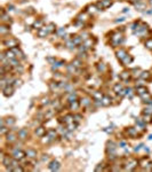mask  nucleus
Instances as JSON below:
<instances>
[{"mask_svg": "<svg viewBox=\"0 0 152 172\" xmlns=\"http://www.w3.org/2000/svg\"><path fill=\"white\" fill-rule=\"evenodd\" d=\"M124 42V37H122V33L119 32V31H116V32H112L111 33V37H110V43L111 45L116 47V46H119L121 43Z\"/></svg>", "mask_w": 152, "mask_h": 172, "instance_id": "obj_1", "label": "nucleus"}, {"mask_svg": "<svg viewBox=\"0 0 152 172\" xmlns=\"http://www.w3.org/2000/svg\"><path fill=\"white\" fill-rule=\"evenodd\" d=\"M2 45L8 48H14V47H17L18 42H17V39L13 38V37H7L6 39L2 40Z\"/></svg>", "mask_w": 152, "mask_h": 172, "instance_id": "obj_2", "label": "nucleus"}, {"mask_svg": "<svg viewBox=\"0 0 152 172\" xmlns=\"http://www.w3.org/2000/svg\"><path fill=\"white\" fill-rule=\"evenodd\" d=\"M112 5V1L111 0H101L99 2L96 3V6L99 9H105V8H109V7Z\"/></svg>", "mask_w": 152, "mask_h": 172, "instance_id": "obj_3", "label": "nucleus"}, {"mask_svg": "<svg viewBox=\"0 0 152 172\" xmlns=\"http://www.w3.org/2000/svg\"><path fill=\"white\" fill-rule=\"evenodd\" d=\"M137 161L136 160H134V158H129L128 160V162L126 163V168H125V170H128V171H133V170L135 169L137 166Z\"/></svg>", "mask_w": 152, "mask_h": 172, "instance_id": "obj_4", "label": "nucleus"}, {"mask_svg": "<svg viewBox=\"0 0 152 172\" xmlns=\"http://www.w3.org/2000/svg\"><path fill=\"white\" fill-rule=\"evenodd\" d=\"M116 55H117V57H118V60H120V61H122V60L125 59L127 55H128V53L126 52L124 48H120V49H118L116 52Z\"/></svg>", "mask_w": 152, "mask_h": 172, "instance_id": "obj_5", "label": "nucleus"}, {"mask_svg": "<svg viewBox=\"0 0 152 172\" xmlns=\"http://www.w3.org/2000/svg\"><path fill=\"white\" fill-rule=\"evenodd\" d=\"M126 134L128 136H130V138H136L137 136V129H135V128H127L126 129Z\"/></svg>", "mask_w": 152, "mask_h": 172, "instance_id": "obj_6", "label": "nucleus"}, {"mask_svg": "<svg viewBox=\"0 0 152 172\" xmlns=\"http://www.w3.org/2000/svg\"><path fill=\"white\" fill-rule=\"evenodd\" d=\"M90 104H92V100H90L88 96H84V98L80 99V106L84 108H87L89 107Z\"/></svg>", "mask_w": 152, "mask_h": 172, "instance_id": "obj_7", "label": "nucleus"}, {"mask_svg": "<svg viewBox=\"0 0 152 172\" xmlns=\"http://www.w3.org/2000/svg\"><path fill=\"white\" fill-rule=\"evenodd\" d=\"M116 148H117L116 142H113V141H109V142H107V153L110 155H114Z\"/></svg>", "mask_w": 152, "mask_h": 172, "instance_id": "obj_8", "label": "nucleus"}, {"mask_svg": "<svg viewBox=\"0 0 152 172\" xmlns=\"http://www.w3.org/2000/svg\"><path fill=\"white\" fill-rule=\"evenodd\" d=\"M49 30H48V27H42L41 29H39L38 30V36L39 37H41V38H44V37L48 36L49 35Z\"/></svg>", "mask_w": 152, "mask_h": 172, "instance_id": "obj_9", "label": "nucleus"}, {"mask_svg": "<svg viewBox=\"0 0 152 172\" xmlns=\"http://www.w3.org/2000/svg\"><path fill=\"white\" fill-rule=\"evenodd\" d=\"M48 168H49L51 171H57L60 169V162L58 161H51L49 163V165H48Z\"/></svg>", "mask_w": 152, "mask_h": 172, "instance_id": "obj_10", "label": "nucleus"}, {"mask_svg": "<svg viewBox=\"0 0 152 172\" xmlns=\"http://www.w3.org/2000/svg\"><path fill=\"white\" fill-rule=\"evenodd\" d=\"M97 12H99V8H97L96 5H89V6L86 8V13H87V14L93 15V14H95V13H97Z\"/></svg>", "mask_w": 152, "mask_h": 172, "instance_id": "obj_11", "label": "nucleus"}, {"mask_svg": "<svg viewBox=\"0 0 152 172\" xmlns=\"http://www.w3.org/2000/svg\"><path fill=\"white\" fill-rule=\"evenodd\" d=\"M25 155H26V153H24V151H22V150L14 151V158H16V160H18V161L23 160V158L25 157Z\"/></svg>", "mask_w": 152, "mask_h": 172, "instance_id": "obj_12", "label": "nucleus"}, {"mask_svg": "<svg viewBox=\"0 0 152 172\" xmlns=\"http://www.w3.org/2000/svg\"><path fill=\"white\" fill-rule=\"evenodd\" d=\"M2 92H3V95H5V96H10V95L13 94V92H14V88H13L10 85H7L6 87L2 89Z\"/></svg>", "mask_w": 152, "mask_h": 172, "instance_id": "obj_13", "label": "nucleus"}, {"mask_svg": "<svg viewBox=\"0 0 152 172\" xmlns=\"http://www.w3.org/2000/svg\"><path fill=\"white\" fill-rule=\"evenodd\" d=\"M130 72L129 71H122L121 74L119 75V78L121 80H125V82H128V79L130 78Z\"/></svg>", "mask_w": 152, "mask_h": 172, "instance_id": "obj_14", "label": "nucleus"}, {"mask_svg": "<svg viewBox=\"0 0 152 172\" xmlns=\"http://www.w3.org/2000/svg\"><path fill=\"white\" fill-rule=\"evenodd\" d=\"M46 134V129L44 128V126H39V128L36 129V135L37 136H44Z\"/></svg>", "mask_w": 152, "mask_h": 172, "instance_id": "obj_15", "label": "nucleus"}, {"mask_svg": "<svg viewBox=\"0 0 152 172\" xmlns=\"http://www.w3.org/2000/svg\"><path fill=\"white\" fill-rule=\"evenodd\" d=\"M93 99L95 101H101L103 99V94L101 92H99V91H94L93 92Z\"/></svg>", "mask_w": 152, "mask_h": 172, "instance_id": "obj_16", "label": "nucleus"}, {"mask_svg": "<svg viewBox=\"0 0 152 172\" xmlns=\"http://www.w3.org/2000/svg\"><path fill=\"white\" fill-rule=\"evenodd\" d=\"M13 49V52L16 54V57H18V59H23L24 57V54H23V52H22L21 49L18 47H14V48H12Z\"/></svg>", "mask_w": 152, "mask_h": 172, "instance_id": "obj_17", "label": "nucleus"}, {"mask_svg": "<svg viewBox=\"0 0 152 172\" xmlns=\"http://www.w3.org/2000/svg\"><path fill=\"white\" fill-rule=\"evenodd\" d=\"M6 140L8 141V142H14L16 140V134L14 133V132H10L9 133L8 132V134H7V138H6Z\"/></svg>", "mask_w": 152, "mask_h": 172, "instance_id": "obj_18", "label": "nucleus"}, {"mask_svg": "<svg viewBox=\"0 0 152 172\" xmlns=\"http://www.w3.org/2000/svg\"><path fill=\"white\" fill-rule=\"evenodd\" d=\"M25 153H26L27 157H30V158H36L37 157V151L34 150V149H27Z\"/></svg>", "mask_w": 152, "mask_h": 172, "instance_id": "obj_19", "label": "nucleus"}, {"mask_svg": "<svg viewBox=\"0 0 152 172\" xmlns=\"http://www.w3.org/2000/svg\"><path fill=\"white\" fill-rule=\"evenodd\" d=\"M63 121H64V123H66V124H71V123H73V121H75V116L66 115V116H64Z\"/></svg>", "mask_w": 152, "mask_h": 172, "instance_id": "obj_20", "label": "nucleus"}, {"mask_svg": "<svg viewBox=\"0 0 152 172\" xmlns=\"http://www.w3.org/2000/svg\"><path fill=\"white\" fill-rule=\"evenodd\" d=\"M5 55H6V57H7L8 60H10V59H16V54L14 53V52H13L12 48L7 50L6 53H5Z\"/></svg>", "mask_w": 152, "mask_h": 172, "instance_id": "obj_21", "label": "nucleus"}, {"mask_svg": "<svg viewBox=\"0 0 152 172\" xmlns=\"http://www.w3.org/2000/svg\"><path fill=\"white\" fill-rule=\"evenodd\" d=\"M101 102H102V106L107 107V106H110L111 104V98H109V96H103V99L101 100Z\"/></svg>", "mask_w": 152, "mask_h": 172, "instance_id": "obj_22", "label": "nucleus"}, {"mask_svg": "<svg viewBox=\"0 0 152 172\" xmlns=\"http://www.w3.org/2000/svg\"><path fill=\"white\" fill-rule=\"evenodd\" d=\"M1 21H2V23H6V22H10L12 21V20H10V17H9V16H7L6 15V13H5V10H1Z\"/></svg>", "mask_w": 152, "mask_h": 172, "instance_id": "obj_23", "label": "nucleus"}, {"mask_svg": "<svg viewBox=\"0 0 152 172\" xmlns=\"http://www.w3.org/2000/svg\"><path fill=\"white\" fill-rule=\"evenodd\" d=\"M131 62H133V57H131L130 55H129V54H128V55H127V56H126L125 59H124V60L121 61V63H122L124 65H128V64H130Z\"/></svg>", "mask_w": 152, "mask_h": 172, "instance_id": "obj_24", "label": "nucleus"}, {"mask_svg": "<svg viewBox=\"0 0 152 172\" xmlns=\"http://www.w3.org/2000/svg\"><path fill=\"white\" fill-rule=\"evenodd\" d=\"M18 136L21 138V139H26L27 138V131L25 129H22V130L18 131Z\"/></svg>", "mask_w": 152, "mask_h": 172, "instance_id": "obj_25", "label": "nucleus"}, {"mask_svg": "<svg viewBox=\"0 0 152 172\" xmlns=\"http://www.w3.org/2000/svg\"><path fill=\"white\" fill-rule=\"evenodd\" d=\"M87 20V13L85 12V13H81V14H79V16L77 17V21H79V22H81V23H84L85 21Z\"/></svg>", "mask_w": 152, "mask_h": 172, "instance_id": "obj_26", "label": "nucleus"}, {"mask_svg": "<svg viewBox=\"0 0 152 172\" xmlns=\"http://www.w3.org/2000/svg\"><path fill=\"white\" fill-rule=\"evenodd\" d=\"M5 123H6L7 126H13V125L15 124V118L14 117H7L5 119Z\"/></svg>", "mask_w": 152, "mask_h": 172, "instance_id": "obj_27", "label": "nucleus"}, {"mask_svg": "<svg viewBox=\"0 0 152 172\" xmlns=\"http://www.w3.org/2000/svg\"><path fill=\"white\" fill-rule=\"evenodd\" d=\"M70 103H71L70 104V109L71 110H77L78 108L80 107V102H78L77 100L73 101V102H70Z\"/></svg>", "mask_w": 152, "mask_h": 172, "instance_id": "obj_28", "label": "nucleus"}, {"mask_svg": "<svg viewBox=\"0 0 152 172\" xmlns=\"http://www.w3.org/2000/svg\"><path fill=\"white\" fill-rule=\"evenodd\" d=\"M2 164L5 166L12 165V160L9 158V156H3V157H2Z\"/></svg>", "mask_w": 152, "mask_h": 172, "instance_id": "obj_29", "label": "nucleus"}, {"mask_svg": "<svg viewBox=\"0 0 152 172\" xmlns=\"http://www.w3.org/2000/svg\"><path fill=\"white\" fill-rule=\"evenodd\" d=\"M9 27H7V25H1L0 27V33H1V36H5L7 32H9Z\"/></svg>", "mask_w": 152, "mask_h": 172, "instance_id": "obj_30", "label": "nucleus"}, {"mask_svg": "<svg viewBox=\"0 0 152 172\" xmlns=\"http://www.w3.org/2000/svg\"><path fill=\"white\" fill-rule=\"evenodd\" d=\"M122 89H124V88H122V85H121V84H119V83H117L116 85H114V87H113V91L117 93V94H119Z\"/></svg>", "mask_w": 152, "mask_h": 172, "instance_id": "obj_31", "label": "nucleus"}, {"mask_svg": "<svg viewBox=\"0 0 152 172\" xmlns=\"http://www.w3.org/2000/svg\"><path fill=\"white\" fill-rule=\"evenodd\" d=\"M97 70L101 71V72H105V71H106V65H105L104 63L100 62L99 64H97Z\"/></svg>", "mask_w": 152, "mask_h": 172, "instance_id": "obj_32", "label": "nucleus"}, {"mask_svg": "<svg viewBox=\"0 0 152 172\" xmlns=\"http://www.w3.org/2000/svg\"><path fill=\"white\" fill-rule=\"evenodd\" d=\"M146 92H148V89H146V87H144V86H138V87H137V94L138 95H142Z\"/></svg>", "mask_w": 152, "mask_h": 172, "instance_id": "obj_33", "label": "nucleus"}, {"mask_svg": "<svg viewBox=\"0 0 152 172\" xmlns=\"http://www.w3.org/2000/svg\"><path fill=\"white\" fill-rule=\"evenodd\" d=\"M44 27V25H42V21L41 20H37L36 22H34V23H33V28H36V29H41V28Z\"/></svg>", "mask_w": 152, "mask_h": 172, "instance_id": "obj_34", "label": "nucleus"}, {"mask_svg": "<svg viewBox=\"0 0 152 172\" xmlns=\"http://www.w3.org/2000/svg\"><path fill=\"white\" fill-rule=\"evenodd\" d=\"M84 45L86 46L87 48H90V47L93 46V45H94V40H92L90 38H88V39H86V40H85Z\"/></svg>", "mask_w": 152, "mask_h": 172, "instance_id": "obj_35", "label": "nucleus"}, {"mask_svg": "<svg viewBox=\"0 0 152 172\" xmlns=\"http://www.w3.org/2000/svg\"><path fill=\"white\" fill-rule=\"evenodd\" d=\"M72 42L75 43L76 45H79V44H81V42H82V38H81V36H75L72 38Z\"/></svg>", "mask_w": 152, "mask_h": 172, "instance_id": "obj_36", "label": "nucleus"}, {"mask_svg": "<svg viewBox=\"0 0 152 172\" xmlns=\"http://www.w3.org/2000/svg\"><path fill=\"white\" fill-rule=\"evenodd\" d=\"M68 100H69V102H73V101H76L77 100V94H76V93H70L69 96H68Z\"/></svg>", "mask_w": 152, "mask_h": 172, "instance_id": "obj_37", "label": "nucleus"}, {"mask_svg": "<svg viewBox=\"0 0 152 172\" xmlns=\"http://www.w3.org/2000/svg\"><path fill=\"white\" fill-rule=\"evenodd\" d=\"M144 45H145V47L148 48V49H151L152 50V38L146 39V42L144 43Z\"/></svg>", "mask_w": 152, "mask_h": 172, "instance_id": "obj_38", "label": "nucleus"}, {"mask_svg": "<svg viewBox=\"0 0 152 172\" xmlns=\"http://www.w3.org/2000/svg\"><path fill=\"white\" fill-rule=\"evenodd\" d=\"M150 76H151V74L149 71H142V74H141V78L142 79H149Z\"/></svg>", "mask_w": 152, "mask_h": 172, "instance_id": "obj_39", "label": "nucleus"}, {"mask_svg": "<svg viewBox=\"0 0 152 172\" xmlns=\"http://www.w3.org/2000/svg\"><path fill=\"white\" fill-rule=\"evenodd\" d=\"M131 72H134V74H133V76H134V77H141V74H142V70H141V69H133V71Z\"/></svg>", "mask_w": 152, "mask_h": 172, "instance_id": "obj_40", "label": "nucleus"}, {"mask_svg": "<svg viewBox=\"0 0 152 172\" xmlns=\"http://www.w3.org/2000/svg\"><path fill=\"white\" fill-rule=\"evenodd\" d=\"M48 135H51V139H54V138H56L57 136V132L55 130H49L48 131Z\"/></svg>", "mask_w": 152, "mask_h": 172, "instance_id": "obj_41", "label": "nucleus"}, {"mask_svg": "<svg viewBox=\"0 0 152 172\" xmlns=\"http://www.w3.org/2000/svg\"><path fill=\"white\" fill-rule=\"evenodd\" d=\"M72 64L75 65V67H78V68H80L81 65H82V62H81L80 60H75V61L72 62Z\"/></svg>", "mask_w": 152, "mask_h": 172, "instance_id": "obj_42", "label": "nucleus"}, {"mask_svg": "<svg viewBox=\"0 0 152 172\" xmlns=\"http://www.w3.org/2000/svg\"><path fill=\"white\" fill-rule=\"evenodd\" d=\"M76 128H77V124H73V123H71V124H68V130L69 131L76 130Z\"/></svg>", "mask_w": 152, "mask_h": 172, "instance_id": "obj_43", "label": "nucleus"}, {"mask_svg": "<svg viewBox=\"0 0 152 172\" xmlns=\"http://www.w3.org/2000/svg\"><path fill=\"white\" fill-rule=\"evenodd\" d=\"M142 114H144V115H152V109L151 108H145Z\"/></svg>", "mask_w": 152, "mask_h": 172, "instance_id": "obj_44", "label": "nucleus"}, {"mask_svg": "<svg viewBox=\"0 0 152 172\" xmlns=\"http://www.w3.org/2000/svg\"><path fill=\"white\" fill-rule=\"evenodd\" d=\"M68 70H69L70 72H72V74H73V72L76 71V67H75L73 64H69V65H68Z\"/></svg>", "mask_w": 152, "mask_h": 172, "instance_id": "obj_45", "label": "nucleus"}, {"mask_svg": "<svg viewBox=\"0 0 152 172\" xmlns=\"http://www.w3.org/2000/svg\"><path fill=\"white\" fill-rule=\"evenodd\" d=\"M53 115H54V110H48V113L45 115V118H46V119H48L49 117H51Z\"/></svg>", "mask_w": 152, "mask_h": 172, "instance_id": "obj_46", "label": "nucleus"}, {"mask_svg": "<svg viewBox=\"0 0 152 172\" xmlns=\"http://www.w3.org/2000/svg\"><path fill=\"white\" fill-rule=\"evenodd\" d=\"M41 104H42V106H47V104H49V99H48V98H44L41 100Z\"/></svg>", "mask_w": 152, "mask_h": 172, "instance_id": "obj_47", "label": "nucleus"}, {"mask_svg": "<svg viewBox=\"0 0 152 172\" xmlns=\"http://www.w3.org/2000/svg\"><path fill=\"white\" fill-rule=\"evenodd\" d=\"M8 131L9 130L6 128V126H5V125H1V131H0V133H1V134H5L6 132H8Z\"/></svg>", "mask_w": 152, "mask_h": 172, "instance_id": "obj_48", "label": "nucleus"}, {"mask_svg": "<svg viewBox=\"0 0 152 172\" xmlns=\"http://www.w3.org/2000/svg\"><path fill=\"white\" fill-rule=\"evenodd\" d=\"M136 124H137V125H140V126H141L142 129H144V126H145V125H144V123L142 122V121H141L140 118H137V119H136Z\"/></svg>", "mask_w": 152, "mask_h": 172, "instance_id": "obj_49", "label": "nucleus"}, {"mask_svg": "<svg viewBox=\"0 0 152 172\" xmlns=\"http://www.w3.org/2000/svg\"><path fill=\"white\" fill-rule=\"evenodd\" d=\"M21 84H22V80H18V79L14 80V87H18V86H21Z\"/></svg>", "mask_w": 152, "mask_h": 172, "instance_id": "obj_50", "label": "nucleus"}, {"mask_svg": "<svg viewBox=\"0 0 152 172\" xmlns=\"http://www.w3.org/2000/svg\"><path fill=\"white\" fill-rule=\"evenodd\" d=\"M13 171H24V169L22 168V166H20V165H17V166H15V168H13Z\"/></svg>", "mask_w": 152, "mask_h": 172, "instance_id": "obj_51", "label": "nucleus"}, {"mask_svg": "<svg viewBox=\"0 0 152 172\" xmlns=\"http://www.w3.org/2000/svg\"><path fill=\"white\" fill-rule=\"evenodd\" d=\"M75 121H76V122H80V121H81V116L80 115H76L75 116Z\"/></svg>", "mask_w": 152, "mask_h": 172, "instance_id": "obj_52", "label": "nucleus"}, {"mask_svg": "<svg viewBox=\"0 0 152 172\" xmlns=\"http://www.w3.org/2000/svg\"><path fill=\"white\" fill-rule=\"evenodd\" d=\"M103 165H104V164L102 163V164H101V166H97V168H96L95 171H101V170H103Z\"/></svg>", "mask_w": 152, "mask_h": 172, "instance_id": "obj_53", "label": "nucleus"}, {"mask_svg": "<svg viewBox=\"0 0 152 172\" xmlns=\"http://www.w3.org/2000/svg\"><path fill=\"white\" fill-rule=\"evenodd\" d=\"M46 161H48V156L47 155H44L42 156V162H46Z\"/></svg>", "mask_w": 152, "mask_h": 172, "instance_id": "obj_54", "label": "nucleus"}, {"mask_svg": "<svg viewBox=\"0 0 152 172\" xmlns=\"http://www.w3.org/2000/svg\"><path fill=\"white\" fill-rule=\"evenodd\" d=\"M120 146H121L122 148H126V142H124V141H121V142H120Z\"/></svg>", "mask_w": 152, "mask_h": 172, "instance_id": "obj_55", "label": "nucleus"}, {"mask_svg": "<svg viewBox=\"0 0 152 172\" xmlns=\"http://www.w3.org/2000/svg\"><path fill=\"white\" fill-rule=\"evenodd\" d=\"M141 147H143V146H142V145H140V146H137L136 148H135V151H138V150H140V149H141Z\"/></svg>", "mask_w": 152, "mask_h": 172, "instance_id": "obj_56", "label": "nucleus"}, {"mask_svg": "<svg viewBox=\"0 0 152 172\" xmlns=\"http://www.w3.org/2000/svg\"><path fill=\"white\" fill-rule=\"evenodd\" d=\"M122 21H125V18H124V17H120V18H118L116 22H122Z\"/></svg>", "mask_w": 152, "mask_h": 172, "instance_id": "obj_57", "label": "nucleus"}, {"mask_svg": "<svg viewBox=\"0 0 152 172\" xmlns=\"http://www.w3.org/2000/svg\"><path fill=\"white\" fill-rule=\"evenodd\" d=\"M65 32V29H60L58 30V33H64Z\"/></svg>", "mask_w": 152, "mask_h": 172, "instance_id": "obj_58", "label": "nucleus"}, {"mask_svg": "<svg viewBox=\"0 0 152 172\" xmlns=\"http://www.w3.org/2000/svg\"><path fill=\"white\" fill-rule=\"evenodd\" d=\"M128 1H131V2H134V3H136V2H140L141 0H128Z\"/></svg>", "mask_w": 152, "mask_h": 172, "instance_id": "obj_59", "label": "nucleus"}, {"mask_svg": "<svg viewBox=\"0 0 152 172\" xmlns=\"http://www.w3.org/2000/svg\"><path fill=\"white\" fill-rule=\"evenodd\" d=\"M150 3H151V5H152V0H150Z\"/></svg>", "mask_w": 152, "mask_h": 172, "instance_id": "obj_60", "label": "nucleus"}]
</instances>
